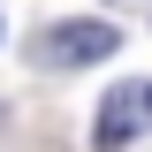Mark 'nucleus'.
<instances>
[{"label": "nucleus", "mask_w": 152, "mask_h": 152, "mask_svg": "<svg viewBox=\"0 0 152 152\" xmlns=\"http://www.w3.org/2000/svg\"><path fill=\"white\" fill-rule=\"evenodd\" d=\"M152 129V76H129V84H114L107 99H99L91 114V145H137V137Z\"/></svg>", "instance_id": "obj_2"}, {"label": "nucleus", "mask_w": 152, "mask_h": 152, "mask_svg": "<svg viewBox=\"0 0 152 152\" xmlns=\"http://www.w3.org/2000/svg\"><path fill=\"white\" fill-rule=\"evenodd\" d=\"M107 8H122V0H107Z\"/></svg>", "instance_id": "obj_3"}, {"label": "nucleus", "mask_w": 152, "mask_h": 152, "mask_svg": "<svg viewBox=\"0 0 152 152\" xmlns=\"http://www.w3.org/2000/svg\"><path fill=\"white\" fill-rule=\"evenodd\" d=\"M114 46H122V31H114V23L69 15V23H53V31L31 46V61H38V69H91V61H107Z\"/></svg>", "instance_id": "obj_1"}]
</instances>
